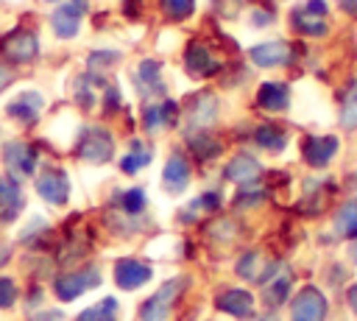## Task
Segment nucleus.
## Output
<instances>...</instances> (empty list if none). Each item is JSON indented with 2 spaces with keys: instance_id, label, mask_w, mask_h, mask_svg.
Masks as SVG:
<instances>
[{
  "instance_id": "1",
  "label": "nucleus",
  "mask_w": 357,
  "mask_h": 321,
  "mask_svg": "<svg viewBox=\"0 0 357 321\" xmlns=\"http://www.w3.org/2000/svg\"><path fill=\"white\" fill-rule=\"evenodd\" d=\"M114 154V140L106 128L100 126H89L84 128V137H81V156L89 162V165H103L109 162Z\"/></svg>"
},
{
  "instance_id": "2",
  "label": "nucleus",
  "mask_w": 357,
  "mask_h": 321,
  "mask_svg": "<svg viewBox=\"0 0 357 321\" xmlns=\"http://www.w3.org/2000/svg\"><path fill=\"white\" fill-rule=\"evenodd\" d=\"M178 293H181V282H178V279L165 282V285H162V288L142 304V310H139V321H167L170 307H173V301H176Z\"/></svg>"
},
{
  "instance_id": "3",
  "label": "nucleus",
  "mask_w": 357,
  "mask_h": 321,
  "mask_svg": "<svg viewBox=\"0 0 357 321\" xmlns=\"http://www.w3.org/2000/svg\"><path fill=\"white\" fill-rule=\"evenodd\" d=\"M98 285H100V271L92 265V268L78 271V274H64V276H59V279H56V296H59L61 301H73V299H78L84 290H92V288H98Z\"/></svg>"
},
{
  "instance_id": "4",
  "label": "nucleus",
  "mask_w": 357,
  "mask_h": 321,
  "mask_svg": "<svg viewBox=\"0 0 357 321\" xmlns=\"http://www.w3.org/2000/svg\"><path fill=\"white\" fill-rule=\"evenodd\" d=\"M326 318V299L318 288L307 285L293 299V321H324Z\"/></svg>"
},
{
  "instance_id": "5",
  "label": "nucleus",
  "mask_w": 357,
  "mask_h": 321,
  "mask_svg": "<svg viewBox=\"0 0 357 321\" xmlns=\"http://www.w3.org/2000/svg\"><path fill=\"white\" fill-rule=\"evenodd\" d=\"M36 193L42 201L53 204V207H61L67 204L70 198V179L64 170H45L39 179H36Z\"/></svg>"
},
{
  "instance_id": "6",
  "label": "nucleus",
  "mask_w": 357,
  "mask_h": 321,
  "mask_svg": "<svg viewBox=\"0 0 357 321\" xmlns=\"http://www.w3.org/2000/svg\"><path fill=\"white\" fill-rule=\"evenodd\" d=\"M84 6H86V0H64L56 11H53V17H50V25H53V31H56V36H61V39H70V36H75L78 33V25H81V14H84Z\"/></svg>"
},
{
  "instance_id": "7",
  "label": "nucleus",
  "mask_w": 357,
  "mask_h": 321,
  "mask_svg": "<svg viewBox=\"0 0 357 321\" xmlns=\"http://www.w3.org/2000/svg\"><path fill=\"white\" fill-rule=\"evenodd\" d=\"M3 162H6V170L11 173L14 181L31 176L33 167H36L33 151H31L28 145H22V142H8V145L3 148Z\"/></svg>"
},
{
  "instance_id": "8",
  "label": "nucleus",
  "mask_w": 357,
  "mask_h": 321,
  "mask_svg": "<svg viewBox=\"0 0 357 321\" xmlns=\"http://www.w3.org/2000/svg\"><path fill=\"white\" fill-rule=\"evenodd\" d=\"M324 14H326V3H324V0H310L304 8H296V11H293V25H296L301 33L321 36V33L326 31Z\"/></svg>"
},
{
  "instance_id": "9",
  "label": "nucleus",
  "mask_w": 357,
  "mask_h": 321,
  "mask_svg": "<svg viewBox=\"0 0 357 321\" xmlns=\"http://www.w3.org/2000/svg\"><path fill=\"white\" fill-rule=\"evenodd\" d=\"M151 276H153V271H151L145 262H139V260H120V262L114 265V282H117L123 290H137V288H142Z\"/></svg>"
},
{
  "instance_id": "10",
  "label": "nucleus",
  "mask_w": 357,
  "mask_h": 321,
  "mask_svg": "<svg viewBox=\"0 0 357 321\" xmlns=\"http://www.w3.org/2000/svg\"><path fill=\"white\" fill-rule=\"evenodd\" d=\"M42 106H45L42 95L33 92V89H25V92H20L17 98H11V100L6 103V112H8L14 120H20V123H33V120L39 117Z\"/></svg>"
},
{
  "instance_id": "11",
  "label": "nucleus",
  "mask_w": 357,
  "mask_h": 321,
  "mask_svg": "<svg viewBox=\"0 0 357 321\" xmlns=\"http://www.w3.org/2000/svg\"><path fill=\"white\" fill-rule=\"evenodd\" d=\"M3 53H6V59H11V61H31V59L39 53L36 36L28 33V31H17V33H11V36L3 42Z\"/></svg>"
},
{
  "instance_id": "12",
  "label": "nucleus",
  "mask_w": 357,
  "mask_h": 321,
  "mask_svg": "<svg viewBox=\"0 0 357 321\" xmlns=\"http://www.w3.org/2000/svg\"><path fill=\"white\" fill-rule=\"evenodd\" d=\"M187 184H190V165H187L184 156L173 154V156L165 162L162 187H165L167 193H181V190H187Z\"/></svg>"
},
{
  "instance_id": "13",
  "label": "nucleus",
  "mask_w": 357,
  "mask_h": 321,
  "mask_svg": "<svg viewBox=\"0 0 357 321\" xmlns=\"http://www.w3.org/2000/svg\"><path fill=\"white\" fill-rule=\"evenodd\" d=\"M218 307L234 318H248L254 313V296L243 288H231V290H223L218 296Z\"/></svg>"
},
{
  "instance_id": "14",
  "label": "nucleus",
  "mask_w": 357,
  "mask_h": 321,
  "mask_svg": "<svg viewBox=\"0 0 357 321\" xmlns=\"http://www.w3.org/2000/svg\"><path fill=\"white\" fill-rule=\"evenodd\" d=\"M251 61L259 67H279L290 61V45L287 42H262L251 47Z\"/></svg>"
},
{
  "instance_id": "15",
  "label": "nucleus",
  "mask_w": 357,
  "mask_h": 321,
  "mask_svg": "<svg viewBox=\"0 0 357 321\" xmlns=\"http://www.w3.org/2000/svg\"><path fill=\"white\" fill-rule=\"evenodd\" d=\"M304 159L312 165V167H324L329 165V159L335 156L337 151V140L335 137H310L304 140Z\"/></svg>"
},
{
  "instance_id": "16",
  "label": "nucleus",
  "mask_w": 357,
  "mask_h": 321,
  "mask_svg": "<svg viewBox=\"0 0 357 321\" xmlns=\"http://www.w3.org/2000/svg\"><path fill=\"white\" fill-rule=\"evenodd\" d=\"M276 271H279V265H268V262L262 260V254H257V251L245 254V257L237 262V274H240L243 279H248V282H268Z\"/></svg>"
},
{
  "instance_id": "17",
  "label": "nucleus",
  "mask_w": 357,
  "mask_h": 321,
  "mask_svg": "<svg viewBox=\"0 0 357 321\" xmlns=\"http://www.w3.org/2000/svg\"><path fill=\"white\" fill-rule=\"evenodd\" d=\"M20 207H22V195H20L17 181L0 176V221L11 223L17 218V212H20Z\"/></svg>"
},
{
  "instance_id": "18",
  "label": "nucleus",
  "mask_w": 357,
  "mask_h": 321,
  "mask_svg": "<svg viewBox=\"0 0 357 321\" xmlns=\"http://www.w3.org/2000/svg\"><path fill=\"white\" fill-rule=\"evenodd\" d=\"M184 64L187 70L195 75V78H206L212 73H218V61L212 59V53L204 47V45H190L187 56H184Z\"/></svg>"
},
{
  "instance_id": "19",
  "label": "nucleus",
  "mask_w": 357,
  "mask_h": 321,
  "mask_svg": "<svg viewBox=\"0 0 357 321\" xmlns=\"http://www.w3.org/2000/svg\"><path fill=\"white\" fill-rule=\"evenodd\" d=\"M134 84L139 95H159L162 92V78H159V64L153 59L139 61L137 73H134Z\"/></svg>"
},
{
  "instance_id": "20",
  "label": "nucleus",
  "mask_w": 357,
  "mask_h": 321,
  "mask_svg": "<svg viewBox=\"0 0 357 321\" xmlns=\"http://www.w3.org/2000/svg\"><path fill=\"white\" fill-rule=\"evenodd\" d=\"M226 179L229 181H237V184H248V181H254L257 176H259V162L254 159V156H248V154H237L229 165H226Z\"/></svg>"
},
{
  "instance_id": "21",
  "label": "nucleus",
  "mask_w": 357,
  "mask_h": 321,
  "mask_svg": "<svg viewBox=\"0 0 357 321\" xmlns=\"http://www.w3.org/2000/svg\"><path fill=\"white\" fill-rule=\"evenodd\" d=\"M287 100H290V92H287V87L279 84V81H265V84L259 87V92H257V103H259L262 109H268V112L284 109Z\"/></svg>"
},
{
  "instance_id": "22",
  "label": "nucleus",
  "mask_w": 357,
  "mask_h": 321,
  "mask_svg": "<svg viewBox=\"0 0 357 321\" xmlns=\"http://www.w3.org/2000/svg\"><path fill=\"white\" fill-rule=\"evenodd\" d=\"M215 114H218V100H215V95H201V98L190 106V117H187V123H190V128L204 131V128L215 120Z\"/></svg>"
},
{
  "instance_id": "23",
  "label": "nucleus",
  "mask_w": 357,
  "mask_h": 321,
  "mask_svg": "<svg viewBox=\"0 0 357 321\" xmlns=\"http://www.w3.org/2000/svg\"><path fill=\"white\" fill-rule=\"evenodd\" d=\"M145 131L148 134H156V131H162L165 126H170L173 123V117H176V103H151V106H145Z\"/></svg>"
},
{
  "instance_id": "24",
  "label": "nucleus",
  "mask_w": 357,
  "mask_h": 321,
  "mask_svg": "<svg viewBox=\"0 0 357 321\" xmlns=\"http://www.w3.org/2000/svg\"><path fill=\"white\" fill-rule=\"evenodd\" d=\"M335 229L343 237H357V198L346 201L335 215Z\"/></svg>"
},
{
  "instance_id": "25",
  "label": "nucleus",
  "mask_w": 357,
  "mask_h": 321,
  "mask_svg": "<svg viewBox=\"0 0 357 321\" xmlns=\"http://www.w3.org/2000/svg\"><path fill=\"white\" fill-rule=\"evenodd\" d=\"M117 315V299H103L92 307H86L84 313H78V321H114Z\"/></svg>"
},
{
  "instance_id": "26",
  "label": "nucleus",
  "mask_w": 357,
  "mask_h": 321,
  "mask_svg": "<svg viewBox=\"0 0 357 321\" xmlns=\"http://www.w3.org/2000/svg\"><path fill=\"white\" fill-rule=\"evenodd\" d=\"M254 140H257V145L265 148V151H282L284 142H287L284 131L276 128V126H259L257 134H254Z\"/></svg>"
},
{
  "instance_id": "27",
  "label": "nucleus",
  "mask_w": 357,
  "mask_h": 321,
  "mask_svg": "<svg viewBox=\"0 0 357 321\" xmlns=\"http://www.w3.org/2000/svg\"><path fill=\"white\" fill-rule=\"evenodd\" d=\"M287 293H290V276H287V274H282V276L265 282V301H268L271 307H279V304L287 299Z\"/></svg>"
},
{
  "instance_id": "28",
  "label": "nucleus",
  "mask_w": 357,
  "mask_h": 321,
  "mask_svg": "<svg viewBox=\"0 0 357 321\" xmlns=\"http://www.w3.org/2000/svg\"><path fill=\"white\" fill-rule=\"evenodd\" d=\"M148 162H151V154L142 151V145L134 140V142H131V154L120 159V167H123V173H137V170L145 167Z\"/></svg>"
},
{
  "instance_id": "29",
  "label": "nucleus",
  "mask_w": 357,
  "mask_h": 321,
  "mask_svg": "<svg viewBox=\"0 0 357 321\" xmlns=\"http://www.w3.org/2000/svg\"><path fill=\"white\" fill-rule=\"evenodd\" d=\"M190 145H192V151H195L201 159H212V156H218V154H220V142H218V140H212L206 131H201L198 137H192V140H190Z\"/></svg>"
},
{
  "instance_id": "30",
  "label": "nucleus",
  "mask_w": 357,
  "mask_h": 321,
  "mask_svg": "<svg viewBox=\"0 0 357 321\" xmlns=\"http://www.w3.org/2000/svg\"><path fill=\"white\" fill-rule=\"evenodd\" d=\"M159 3H162L165 14L173 20H184L195 11V0H159Z\"/></svg>"
},
{
  "instance_id": "31",
  "label": "nucleus",
  "mask_w": 357,
  "mask_h": 321,
  "mask_svg": "<svg viewBox=\"0 0 357 321\" xmlns=\"http://www.w3.org/2000/svg\"><path fill=\"white\" fill-rule=\"evenodd\" d=\"M340 120H343V126H349V128H354L357 126V84L351 87V92L346 95V103H343V114H340Z\"/></svg>"
},
{
  "instance_id": "32",
  "label": "nucleus",
  "mask_w": 357,
  "mask_h": 321,
  "mask_svg": "<svg viewBox=\"0 0 357 321\" xmlns=\"http://www.w3.org/2000/svg\"><path fill=\"white\" fill-rule=\"evenodd\" d=\"M92 84H95V78H89V75H84V78H78V81H75V98H78V103H81V106H92V103H95Z\"/></svg>"
},
{
  "instance_id": "33",
  "label": "nucleus",
  "mask_w": 357,
  "mask_h": 321,
  "mask_svg": "<svg viewBox=\"0 0 357 321\" xmlns=\"http://www.w3.org/2000/svg\"><path fill=\"white\" fill-rule=\"evenodd\" d=\"M120 204H123V209L126 212H139L142 207H145V193L142 190H128V193H123V198H120Z\"/></svg>"
},
{
  "instance_id": "34",
  "label": "nucleus",
  "mask_w": 357,
  "mask_h": 321,
  "mask_svg": "<svg viewBox=\"0 0 357 321\" xmlns=\"http://www.w3.org/2000/svg\"><path fill=\"white\" fill-rule=\"evenodd\" d=\"M47 229V223H45V218H39V215H33L31 221H28V226L20 232V237L25 240V243H33V237L39 234V232H45Z\"/></svg>"
},
{
  "instance_id": "35",
  "label": "nucleus",
  "mask_w": 357,
  "mask_h": 321,
  "mask_svg": "<svg viewBox=\"0 0 357 321\" xmlns=\"http://www.w3.org/2000/svg\"><path fill=\"white\" fill-rule=\"evenodd\" d=\"M17 299V285L11 279H0V307H11Z\"/></svg>"
},
{
  "instance_id": "36",
  "label": "nucleus",
  "mask_w": 357,
  "mask_h": 321,
  "mask_svg": "<svg viewBox=\"0 0 357 321\" xmlns=\"http://www.w3.org/2000/svg\"><path fill=\"white\" fill-rule=\"evenodd\" d=\"M117 61V53H109V50H100V53H92L89 56V64L92 67H106V64H114Z\"/></svg>"
},
{
  "instance_id": "37",
  "label": "nucleus",
  "mask_w": 357,
  "mask_h": 321,
  "mask_svg": "<svg viewBox=\"0 0 357 321\" xmlns=\"http://www.w3.org/2000/svg\"><path fill=\"white\" fill-rule=\"evenodd\" d=\"M220 204V198H218V193H204L198 201H195V207H201V209H215Z\"/></svg>"
},
{
  "instance_id": "38",
  "label": "nucleus",
  "mask_w": 357,
  "mask_h": 321,
  "mask_svg": "<svg viewBox=\"0 0 357 321\" xmlns=\"http://www.w3.org/2000/svg\"><path fill=\"white\" fill-rule=\"evenodd\" d=\"M8 257H11V246L8 243H0V265H6Z\"/></svg>"
},
{
  "instance_id": "39",
  "label": "nucleus",
  "mask_w": 357,
  "mask_h": 321,
  "mask_svg": "<svg viewBox=\"0 0 357 321\" xmlns=\"http://www.w3.org/2000/svg\"><path fill=\"white\" fill-rule=\"evenodd\" d=\"M340 6H343L349 14H357V0H340Z\"/></svg>"
},
{
  "instance_id": "40",
  "label": "nucleus",
  "mask_w": 357,
  "mask_h": 321,
  "mask_svg": "<svg viewBox=\"0 0 357 321\" xmlns=\"http://www.w3.org/2000/svg\"><path fill=\"white\" fill-rule=\"evenodd\" d=\"M8 81H11V73H8L6 67H0V89H3V87H6Z\"/></svg>"
},
{
  "instance_id": "41",
  "label": "nucleus",
  "mask_w": 357,
  "mask_h": 321,
  "mask_svg": "<svg viewBox=\"0 0 357 321\" xmlns=\"http://www.w3.org/2000/svg\"><path fill=\"white\" fill-rule=\"evenodd\" d=\"M349 299H351V307H354V313H357V285L349 290Z\"/></svg>"
},
{
  "instance_id": "42",
  "label": "nucleus",
  "mask_w": 357,
  "mask_h": 321,
  "mask_svg": "<svg viewBox=\"0 0 357 321\" xmlns=\"http://www.w3.org/2000/svg\"><path fill=\"white\" fill-rule=\"evenodd\" d=\"M354 257H357V248H354Z\"/></svg>"
},
{
  "instance_id": "43",
  "label": "nucleus",
  "mask_w": 357,
  "mask_h": 321,
  "mask_svg": "<svg viewBox=\"0 0 357 321\" xmlns=\"http://www.w3.org/2000/svg\"><path fill=\"white\" fill-rule=\"evenodd\" d=\"M50 3H56V0H50Z\"/></svg>"
}]
</instances>
